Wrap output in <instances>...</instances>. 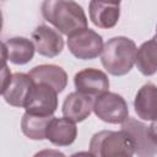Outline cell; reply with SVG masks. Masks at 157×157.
I'll return each instance as SVG.
<instances>
[{"mask_svg": "<svg viewBox=\"0 0 157 157\" xmlns=\"http://www.w3.org/2000/svg\"><path fill=\"white\" fill-rule=\"evenodd\" d=\"M93 112L101 120L109 124H123L129 118L125 99L114 92H104L96 97Z\"/></svg>", "mask_w": 157, "mask_h": 157, "instance_id": "5b68a950", "label": "cell"}, {"mask_svg": "<svg viewBox=\"0 0 157 157\" xmlns=\"http://www.w3.org/2000/svg\"><path fill=\"white\" fill-rule=\"evenodd\" d=\"M23 108L32 115L52 117L58 108V92L47 83L33 82Z\"/></svg>", "mask_w": 157, "mask_h": 157, "instance_id": "277c9868", "label": "cell"}, {"mask_svg": "<svg viewBox=\"0 0 157 157\" xmlns=\"http://www.w3.org/2000/svg\"><path fill=\"white\" fill-rule=\"evenodd\" d=\"M70 157H94L90 151L87 152V151H81V152H77V153H74L72 156H70Z\"/></svg>", "mask_w": 157, "mask_h": 157, "instance_id": "44dd1931", "label": "cell"}, {"mask_svg": "<svg viewBox=\"0 0 157 157\" xmlns=\"http://www.w3.org/2000/svg\"><path fill=\"white\" fill-rule=\"evenodd\" d=\"M103 39L97 32L90 28L81 29L67 37V48L70 53L81 60H92L102 54Z\"/></svg>", "mask_w": 157, "mask_h": 157, "instance_id": "8992f818", "label": "cell"}, {"mask_svg": "<svg viewBox=\"0 0 157 157\" xmlns=\"http://www.w3.org/2000/svg\"><path fill=\"white\" fill-rule=\"evenodd\" d=\"M33 86V81L29 75L23 72H16L12 75L11 82L5 90L1 91V94L6 103L13 107H25L27 96Z\"/></svg>", "mask_w": 157, "mask_h": 157, "instance_id": "5bb4252c", "label": "cell"}, {"mask_svg": "<svg viewBox=\"0 0 157 157\" xmlns=\"http://www.w3.org/2000/svg\"><path fill=\"white\" fill-rule=\"evenodd\" d=\"M121 131L128 134L132 141L137 157H155L157 155V142L152 139L148 126L144 123L134 118H128L121 124Z\"/></svg>", "mask_w": 157, "mask_h": 157, "instance_id": "52a82bcc", "label": "cell"}, {"mask_svg": "<svg viewBox=\"0 0 157 157\" xmlns=\"http://www.w3.org/2000/svg\"><path fill=\"white\" fill-rule=\"evenodd\" d=\"M134 108L139 118L157 121V86L153 83L144 85L135 96Z\"/></svg>", "mask_w": 157, "mask_h": 157, "instance_id": "9a60e30c", "label": "cell"}, {"mask_svg": "<svg viewBox=\"0 0 157 157\" xmlns=\"http://www.w3.org/2000/svg\"><path fill=\"white\" fill-rule=\"evenodd\" d=\"M32 42L39 55L54 58L64 49L61 34L47 25H39L32 32Z\"/></svg>", "mask_w": 157, "mask_h": 157, "instance_id": "9c48e42d", "label": "cell"}, {"mask_svg": "<svg viewBox=\"0 0 157 157\" xmlns=\"http://www.w3.org/2000/svg\"><path fill=\"white\" fill-rule=\"evenodd\" d=\"M156 37H157V27H156Z\"/></svg>", "mask_w": 157, "mask_h": 157, "instance_id": "7402d4cb", "label": "cell"}, {"mask_svg": "<svg viewBox=\"0 0 157 157\" xmlns=\"http://www.w3.org/2000/svg\"><path fill=\"white\" fill-rule=\"evenodd\" d=\"M53 117H40L25 113L21 119V130L31 140L47 139V129Z\"/></svg>", "mask_w": 157, "mask_h": 157, "instance_id": "ac0fdd59", "label": "cell"}, {"mask_svg": "<svg viewBox=\"0 0 157 157\" xmlns=\"http://www.w3.org/2000/svg\"><path fill=\"white\" fill-rule=\"evenodd\" d=\"M77 136L75 123L67 118H53L47 129V139L56 146H69Z\"/></svg>", "mask_w": 157, "mask_h": 157, "instance_id": "2e32d148", "label": "cell"}, {"mask_svg": "<svg viewBox=\"0 0 157 157\" xmlns=\"http://www.w3.org/2000/svg\"><path fill=\"white\" fill-rule=\"evenodd\" d=\"M136 66L145 76H152L157 72V37L142 43L136 54Z\"/></svg>", "mask_w": 157, "mask_h": 157, "instance_id": "e0dca14e", "label": "cell"}, {"mask_svg": "<svg viewBox=\"0 0 157 157\" xmlns=\"http://www.w3.org/2000/svg\"><path fill=\"white\" fill-rule=\"evenodd\" d=\"M36 47L32 40L25 37H13L2 43L4 63L9 60L16 65H25L33 59Z\"/></svg>", "mask_w": 157, "mask_h": 157, "instance_id": "30bf717a", "label": "cell"}, {"mask_svg": "<svg viewBox=\"0 0 157 157\" xmlns=\"http://www.w3.org/2000/svg\"><path fill=\"white\" fill-rule=\"evenodd\" d=\"M137 48L132 39L128 37L110 38L103 47L101 61L108 74L113 76H124L136 63Z\"/></svg>", "mask_w": 157, "mask_h": 157, "instance_id": "7a4b0ae2", "label": "cell"}, {"mask_svg": "<svg viewBox=\"0 0 157 157\" xmlns=\"http://www.w3.org/2000/svg\"><path fill=\"white\" fill-rule=\"evenodd\" d=\"M29 77L36 83H47L52 86L58 93L63 92L67 85V75L65 70L58 65L43 64L34 66L29 71Z\"/></svg>", "mask_w": 157, "mask_h": 157, "instance_id": "7c38bea8", "label": "cell"}, {"mask_svg": "<svg viewBox=\"0 0 157 157\" xmlns=\"http://www.w3.org/2000/svg\"><path fill=\"white\" fill-rule=\"evenodd\" d=\"M74 83L77 92L92 98L108 92L109 88L108 76L103 71L93 67H87L78 71L74 77Z\"/></svg>", "mask_w": 157, "mask_h": 157, "instance_id": "ba28073f", "label": "cell"}, {"mask_svg": "<svg viewBox=\"0 0 157 157\" xmlns=\"http://www.w3.org/2000/svg\"><path fill=\"white\" fill-rule=\"evenodd\" d=\"M90 152L94 157H132V141L124 131L102 130L90 141Z\"/></svg>", "mask_w": 157, "mask_h": 157, "instance_id": "3957f363", "label": "cell"}, {"mask_svg": "<svg viewBox=\"0 0 157 157\" xmlns=\"http://www.w3.org/2000/svg\"><path fill=\"white\" fill-rule=\"evenodd\" d=\"M93 99L90 96L80 92H71L66 96L63 103V114L74 123L83 121L93 110Z\"/></svg>", "mask_w": 157, "mask_h": 157, "instance_id": "4fadbf2b", "label": "cell"}, {"mask_svg": "<svg viewBox=\"0 0 157 157\" xmlns=\"http://www.w3.org/2000/svg\"><path fill=\"white\" fill-rule=\"evenodd\" d=\"M150 129V134L152 136V139L157 142V121H152V124L148 126Z\"/></svg>", "mask_w": 157, "mask_h": 157, "instance_id": "ffe728a7", "label": "cell"}, {"mask_svg": "<svg viewBox=\"0 0 157 157\" xmlns=\"http://www.w3.org/2000/svg\"><path fill=\"white\" fill-rule=\"evenodd\" d=\"M42 15L60 33L67 37L87 28V17L81 5L75 1L45 0L42 4Z\"/></svg>", "mask_w": 157, "mask_h": 157, "instance_id": "6da1fadb", "label": "cell"}, {"mask_svg": "<svg viewBox=\"0 0 157 157\" xmlns=\"http://www.w3.org/2000/svg\"><path fill=\"white\" fill-rule=\"evenodd\" d=\"M90 18L92 23L99 28H113L120 16V2L112 1H91Z\"/></svg>", "mask_w": 157, "mask_h": 157, "instance_id": "8fae6325", "label": "cell"}, {"mask_svg": "<svg viewBox=\"0 0 157 157\" xmlns=\"http://www.w3.org/2000/svg\"><path fill=\"white\" fill-rule=\"evenodd\" d=\"M33 157H65V155L58 150L47 148V150H42V151L37 152Z\"/></svg>", "mask_w": 157, "mask_h": 157, "instance_id": "d6986e66", "label": "cell"}]
</instances>
